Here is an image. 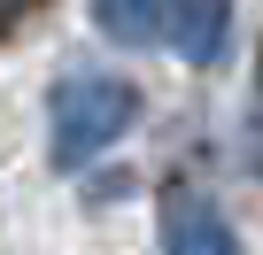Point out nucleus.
<instances>
[{
    "mask_svg": "<svg viewBox=\"0 0 263 255\" xmlns=\"http://www.w3.org/2000/svg\"><path fill=\"white\" fill-rule=\"evenodd\" d=\"M132 124H140V85L116 70H70L47 93V155L54 170H85L93 155H108Z\"/></svg>",
    "mask_w": 263,
    "mask_h": 255,
    "instance_id": "f257e3e1",
    "label": "nucleus"
},
{
    "mask_svg": "<svg viewBox=\"0 0 263 255\" xmlns=\"http://www.w3.org/2000/svg\"><path fill=\"white\" fill-rule=\"evenodd\" d=\"M163 255H240V232H232V217L201 186H171V201H163Z\"/></svg>",
    "mask_w": 263,
    "mask_h": 255,
    "instance_id": "f03ea898",
    "label": "nucleus"
},
{
    "mask_svg": "<svg viewBox=\"0 0 263 255\" xmlns=\"http://www.w3.org/2000/svg\"><path fill=\"white\" fill-rule=\"evenodd\" d=\"M163 31H171V54L209 70L224 47H232V0H163Z\"/></svg>",
    "mask_w": 263,
    "mask_h": 255,
    "instance_id": "7ed1b4c3",
    "label": "nucleus"
},
{
    "mask_svg": "<svg viewBox=\"0 0 263 255\" xmlns=\"http://www.w3.org/2000/svg\"><path fill=\"white\" fill-rule=\"evenodd\" d=\"M93 24L116 39V47H147L163 31V0H93Z\"/></svg>",
    "mask_w": 263,
    "mask_h": 255,
    "instance_id": "20e7f679",
    "label": "nucleus"
},
{
    "mask_svg": "<svg viewBox=\"0 0 263 255\" xmlns=\"http://www.w3.org/2000/svg\"><path fill=\"white\" fill-rule=\"evenodd\" d=\"M248 163L263 170V101H255V116H248Z\"/></svg>",
    "mask_w": 263,
    "mask_h": 255,
    "instance_id": "39448f33",
    "label": "nucleus"
}]
</instances>
